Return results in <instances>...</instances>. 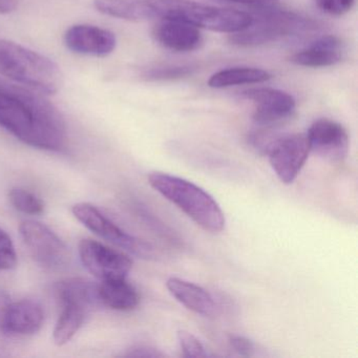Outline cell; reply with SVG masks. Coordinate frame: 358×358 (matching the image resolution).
I'll use <instances>...</instances> for the list:
<instances>
[{
  "instance_id": "2",
  "label": "cell",
  "mask_w": 358,
  "mask_h": 358,
  "mask_svg": "<svg viewBox=\"0 0 358 358\" xmlns=\"http://www.w3.org/2000/svg\"><path fill=\"white\" fill-rule=\"evenodd\" d=\"M0 76L45 96L58 93L64 85V75L55 62L6 39H0Z\"/></svg>"
},
{
  "instance_id": "21",
  "label": "cell",
  "mask_w": 358,
  "mask_h": 358,
  "mask_svg": "<svg viewBox=\"0 0 358 358\" xmlns=\"http://www.w3.org/2000/svg\"><path fill=\"white\" fill-rule=\"evenodd\" d=\"M271 78L272 75L263 69L238 66L215 73L209 78L208 85L213 89H226L234 85L263 83Z\"/></svg>"
},
{
  "instance_id": "11",
  "label": "cell",
  "mask_w": 358,
  "mask_h": 358,
  "mask_svg": "<svg viewBox=\"0 0 358 358\" xmlns=\"http://www.w3.org/2000/svg\"><path fill=\"white\" fill-rule=\"evenodd\" d=\"M310 152L331 163H341L349 152V136L341 123L331 119L316 120L307 133Z\"/></svg>"
},
{
  "instance_id": "27",
  "label": "cell",
  "mask_w": 358,
  "mask_h": 358,
  "mask_svg": "<svg viewBox=\"0 0 358 358\" xmlns=\"http://www.w3.org/2000/svg\"><path fill=\"white\" fill-rule=\"evenodd\" d=\"M313 1L320 12L334 17H339L349 13L355 5V0H313Z\"/></svg>"
},
{
  "instance_id": "8",
  "label": "cell",
  "mask_w": 358,
  "mask_h": 358,
  "mask_svg": "<svg viewBox=\"0 0 358 358\" xmlns=\"http://www.w3.org/2000/svg\"><path fill=\"white\" fill-rule=\"evenodd\" d=\"M79 255L87 271L100 282L125 278L133 267L129 255L92 238L81 241Z\"/></svg>"
},
{
  "instance_id": "28",
  "label": "cell",
  "mask_w": 358,
  "mask_h": 358,
  "mask_svg": "<svg viewBox=\"0 0 358 358\" xmlns=\"http://www.w3.org/2000/svg\"><path fill=\"white\" fill-rule=\"evenodd\" d=\"M213 1L217 3H224V5L247 8V9L251 10L253 13L280 7V0H213Z\"/></svg>"
},
{
  "instance_id": "30",
  "label": "cell",
  "mask_w": 358,
  "mask_h": 358,
  "mask_svg": "<svg viewBox=\"0 0 358 358\" xmlns=\"http://www.w3.org/2000/svg\"><path fill=\"white\" fill-rule=\"evenodd\" d=\"M125 356H133V357H160L161 356L162 357L164 354L157 351V349H154V348L137 345V347L131 348Z\"/></svg>"
},
{
  "instance_id": "5",
  "label": "cell",
  "mask_w": 358,
  "mask_h": 358,
  "mask_svg": "<svg viewBox=\"0 0 358 358\" xmlns=\"http://www.w3.org/2000/svg\"><path fill=\"white\" fill-rule=\"evenodd\" d=\"M159 18H175L196 28L215 32L234 33L250 24V14L238 10L203 5L192 0H148Z\"/></svg>"
},
{
  "instance_id": "9",
  "label": "cell",
  "mask_w": 358,
  "mask_h": 358,
  "mask_svg": "<svg viewBox=\"0 0 358 358\" xmlns=\"http://www.w3.org/2000/svg\"><path fill=\"white\" fill-rule=\"evenodd\" d=\"M241 97L255 103L253 121L259 127L276 129L290 120L296 110V102L290 94L270 87L249 89Z\"/></svg>"
},
{
  "instance_id": "15",
  "label": "cell",
  "mask_w": 358,
  "mask_h": 358,
  "mask_svg": "<svg viewBox=\"0 0 358 358\" xmlns=\"http://www.w3.org/2000/svg\"><path fill=\"white\" fill-rule=\"evenodd\" d=\"M345 55V43L335 35H326L293 54L290 62L303 68H328L339 64Z\"/></svg>"
},
{
  "instance_id": "31",
  "label": "cell",
  "mask_w": 358,
  "mask_h": 358,
  "mask_svg": "<svg viewBox=\"0 0 358 358\" xmlns=\"http://www.w3.org/2000/svg\"><path fill=\"white\" fill-rule=\"evenodd\" d=\"M11 297L5 291L0 290V324L3 322V316L7 311L8 306L11 303Z\"/></svg>"
},
{
  "instance_id": "26",
  "label": "cell",
  "mask_w": 358,
  "mask_h": 358,
  "mask_svg": "<svg viewBox=\"0 0 358 358\" xmlns=\"http://www.w3.org/2000/svg\"><path fill=\"white\" fill-rule=\"evenodd\" d=\"M180 348L185 357H206V352L203 343L192 333L181 330L177 334Z\"/></svg>"
},
{
  "instance_id": "1",
  "label": "cell",
  "mask_w": 358,
  "mask_h": 358,
  "mask_svg": "<svg viewBox=\"0 0 358 358\" xmlns=\"http://www.w3.org/2000/svg\"><path fill=\"white\" fill-rule=\"evenodd\" d=\"M0 127L39 150L66 145V125L60 110L43 94L0 78Z\"/></svg>"
},
{
  "instance_id": "18",
  "label": "cell",
  "mask_w": 358,
  "mask_h": 358,
  "mask_svg": "<svg viewBox=\"0 0 358 358\" xmlns=\"http://www.w3.org/2000/svg\"><path fill=\"white\" fill-rule=\"evenodd\" d=\"M98 295L101 305L116 311H131L140 303L139 292L127 278L100 282Z\"/></svg>"
},
{
  "instance_id": "19",
  "label": "cell",
  "mask_w": 358,
  "mask_h": 358,
  "mask_svg": "<svg viewBox=\"0 0 358 358\" xmlns=\"http://www.w3.org/2000/svg\"><path fill=\"white\" fill-rule=\"evenodd\" d=\"M56 299L59 303H76L93 311L101 305L98 285L81 278H66L55 286Z\"/></svg>"
},
{
  "instance_id": "23",
  "label": "cell",
  "mask_w": 358,
  "mask_h": 358,
  "mask_svg": "<svg viewBox=\"0 0 358 358\" xmlns=\"http://www.w3.org/2000/svg\"><path fill=\"white\" fill-rule=\"evenodd\" d=\"M9 200L14 208L24 215H41L45 210V203L36 194L24 188L14 187L10 190Z\"/></svg>"
},
{
  "instance_id": "22",
  "label": "cell",
  "mask_w": 358,
  "mask_h": 358,
  "mask_svg": "<svg viewBox=\"0 0 358 358\" xmlns=\"http://www.w3.org/2000/svg\"><path fill=\"white\" fill-rule=\"evenodd\" d=\"M196 70V66L192 64H165L145 69L142 71L141 77L144 80L150 83L180 80L192 76Z\"/></svg>"
},
{
  "instance_id": "4",
  "label": "cell",
  "mask_w": 358,
  "mask_h": 358,
  "mask_svg": "<svg viewBox=\"0 0 358 358\" xmlns=\"http://www.w3.org/2000/svg\"><path fill=\"white\" fill-rule=\"evenodd\" d=\"M250 24L234 33L229 41L242 48H255L288 38H299L322 29V24L311 17L282 10L280 7L257 12L251 15Z\"/></svg>"
},
{
  "instance_id": "16",
  "label": "cell",
  "mask_w": 358,
  "mask_h": 358,
  "mask_svg": "<svg viewBox=\"0 0 358 358\" xmlns=\"http://www.w3.org/2000/svg\"><path fill=\"white\" fill-rule=\"evenodd\" d=\"M166 287L171 294L190 311L203 316L217 313L215 297L203 287L179 278H169Z\"/></svg>"
},
{
  "instance_id": "25",
  "label": "cell",
  "mask_w": 358,
  "mask_h": 358,
  "mask_svg": "<svg viewBox=\"0 0 358 358\" xmlns=\"http://www.w3.org/2000/svg\"><path fill=\"white\" fill-rule=\"evenodd\" d=\"M17 264V253L11 236L0 228V271L11 270Z\"/></svg>"
},
{
  "instance_id": "20",
  "label": "cell",
  "mask_w": 358,
  "mask_h": 358,
  "mask_svg": "<svg viewBox=\"0 0 358 358\" xmlns=\"http://www.w3.org/2000/svg\"><path fill=\"white\" fill-rule=\"evenodd\" d=\"M62 312L54 328V343L57 345L68 343L85 324L92 310L75 303H60Z\"/></svg>"
},
{
  "instance_id": "6",
  "label": "cell",
  "mask_w": 358,
  "mask_h": 358,
  "mask_svg": "<svg viewBox=\"0 0 358 358\" xmlns=\"http://www.w3.org/2000/svg\"><path fill=\"white\" fill-rule=\"evenodd\" d=\"M72 213L87 229L110 244L140 259H150L156 257L154 247L150 243L127 234L95 205L91 203H78L72 207Z\"/></svg>"
},
{
  "instance_id": "12",
  "label": "cell",
  "mask_w": 358,
  "mask_h": 358,
  "mask_svg": "<svg viewBox=\"0 0 358 358\" xmlns=\"http://www.w3.org/2000/svg\"><path fill=\"white\" fill-rule=\"evenodd\" d=\"M66 49L80 55L106 57L116 49V35L112 31L92 24H75L64 33Z\"/></svg>"
},
{
  "instance_id": "14",
  "label": "cell",
  "mask_w": 358,
  "mask_h": 358,
  "mask_svg": "<svg viewBox=\"0 0 358 358\" xmlns=\"http://www.w3.org/2000/svg\"><path fill=\"white\" fill-rule=\"evenodd\" d=\"M45 322V311L38 301L22 299L11 301L0 324V331L9 335L27 336L41 331Z\"/></svg>"
},
{
  "instance_id": "10",
  "label": "cell",
  "mask_w": 358,
  "mask_h": 358,
  "mask_svg": "<svg viewBox=\"0 0 358 358\" xmlns=\"http://www.w3.org/2000/svg\"><path fill=\"white\" fill-rule=\"evenodd\" d=\"M310 154L307 136L282 135L270 150V165L282 183L292 184L301 173Z\"/></svg>"
},
{
  "instance_id": "7",
  "label": "cell",
  "mask_w": 358,
  "mask_h": 358,
  "mask_svg": "<svg viewBox=\"0 0 358 358\" xmlns=\"http://www.w3.org/2000/svg\"><path fill=\"white\" fill-rule=\"evenodd\" d=\"M24 244L33 259L49 270L64 269L70 263V251L64 241L41 222H22L20 227Z\"/></svg>"
},
{
  "instance_id": "29",
  "label": "cell",
  "mask_w": 358,
  "mask_h": 358,
  "mask_svg": "<svg viewBox=\"0 0 358 358\" xmlns=\"http://www.w3.org/2000/svg\"><path fill=\"white\" fill-rule=\"evenodd\" d=\"M229 343L234 351L245 357L255 355V345L252 341L241 335H232L229 337Z\"/></svg>"
},
{
  "instance_id": "3",
  "label": "cell",
  "mask_w": 358,
  "mask_h": 358,
  "mask_svg": "<svg viewBox=\"0 0 358 358\" xmlns=\"http://www.w3.org/2000/svg\"><path fill=\"white\" fill-rule=\"evenodd\" d=\"M148 183L205 231L210 234L223 231L226 219L221 206L200 186L159 171L148 176Z\"/></svg>"
},
{
  "instance_id": "24",
  "label": "cell",
  "mask_w": 358,
  "mask_h": 358,
  "mask_svg": "<svg viewBox=\"0 0 358 358\" xmlns=\"http://www.w3.org/2000/svg\"><path fill=\"white\" fill-rule=\"evenodd\" d=\"M274 129H275L259 127V129L248 134L247 143L257 154L266 156V155L269 154L270 150L273 148L274 144L282 136Z\"/></svg>"
},
{
  "instance_id": "17",
  "label": "cell",
  "mask_w": 358,
  "mask_h": 358,
  "mask_svg": "<svg viewBox=\"0 0 358 358\" xmlns=\"http://www.w3.org/2000/svg\"><path fill=\"white\" fill-rule=\"evenodd\" d=\"M98 12L127 22H142L159 18L148 0H95Z\"/></svg>"
},
{
  "instance_id": "32",
  "label": "cell",
  "mask_w": 358,
  "mask_h": 358,
  "mask_svg": "<svg viewBox=\"0 0 358 358\" xmlns=\"http://www.w3.org/2000/svg\"><path fill=\"white\" fill-rule=\"evenodd\" d=\"M17 0H0V14H9L17 8Z\"/></svg>"
},
{
  "instance_id": "13",
  "label": "cell",
  "mask_w": 358,
  "mask_h": 358,
  "mask_svg": "<svg viewBox=\"0 0 358 358\" xmlns=\"http://www.w3.org/2000/svg\"><path fill=\"white\" fill-rule=\"evenodd\" d=\"M152 34L161 47L173 53H189L203 43L199 28L175 18L163 17L155 27Z\"/></svg>"
}]
</instances>
